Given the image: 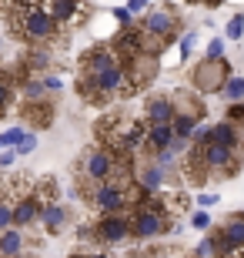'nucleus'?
Returning a JSON list of instances; mask_svg holds the SVG:
<instances>
[{
	"label": "nucleus",
	"instance_id": "f257e3e1",
	"mask_svg": "<svg viewBox=\"0 0 244 258\" xmlns=\"http://www.w3.org/2000/svg\"><path fill=\"white\" fill-rule=\"evenodd\" d=\"M4 20H7L10 34H14L20 44H27V47H47V44H54V40L60 37V24L44 10V4L17 10V14H10V17H4Z\"/></svg>",
	"mask_w": 244,
	"mask_h": 258
},
{
	"label": "nucleus",
	"instance_id": "f03ea898",
	"mask_svg": "<svg viewBox=\"0 0 244 258\" xmlns=\"http://www.w3.org/2000/svg\"><path fill=\"white\" fill-rule=\"evenodd\" d=\"M174 228H178V225H174L150 198L137 201V205L131 208V235L137 241H150V238H157V235H164V231H174Z\"/></svg>",
	"mask_w": 244,
	"mask_h": 258
},
{
	"label": "nucleus",
	"instance_id": "7ed1b4c3",
	"mask_svg": "<svg viewBox=\"0 0 244 258\" xmlns=\"http://www.w3.org/2000/svg\"><path fill=\"white\" fill-rule=\"evenodd\" d=\"M134 238L131 235V211L127 215H101L94 225V241L101 245H121V241Z\"/></svg>",
	"mask_w": 244,
	"mask_h": 258
},
{
	"label": "nucleus",
	"instance_id": "20e7f679",
	"mask_svg": "<svg viewBox=\"0 0 244 258\" xmlns=\"http://www.w3.org/2000/svg\"><path fill=\"white\" fill-rule=\"evenodd\" d=\"M174 14L171 10H150L147 17H144V24H141V30L147 34V40L150 44H157V47H164L171 37H174Z\"/></svg>",
	"mask_w": 244,
	"mask_h": 258
},
{
	"label": "nucleus",
	"instance_id": "39448f33",
	"mask_svg": "<svg viewBox=\"0 0 244 258\" xmlns=\"http://www.w3.org/2000/svg\"><path fill=\"white\" fill-rule=\"evenodd\" d=\"M40 211H44V198L37 195V188H30V191L20 195L17 205H14V225H17V228H30V225H37Z\"/></svg>",
	"mask_w": 244,
	"mask_h": 258
},
{
	"label": "nucleus",
	"instance_id": "423d86ee",
	"mask_svg": "<svg viewBox=\"0 0 244 258\" xmlns=\"http://www.w3.org/2000/svg\"><path fill=\"white\" fill-rule=\"evenodd\" d=\"M174 117H178V107H174L171 97H150L144 104V121L147 124H174Z\"/></svg>",
	"mask_w": 244,
	"mask_h": 258
},
{
	"label": "nucleus",
	"instance_id": "0eeeda50",
	"mask_svg": "<svg viewBox=\"0 0 244 258\" xmlns=\"http://www.w3.org/2000/svg\"><path fill=\"white\" fill-rule=\"evenodd\" d=\"M44 10H47L60 27H67L70 20L84 17V0H44Z\"/></svg>",
	"mask_w": 244,
	"mask_h": 258
},
{
	"label": "nucleus",
	"instance_id": "6e6552de",
	"mask_svg": "<svg viewBox=\"0 0 244 258\" xmlns=\"http://www.w3.org/2000/svg\"><path fill=\"white\" fill-rule=\"evenodd\" d=\"M174 141H178V134H174V127H171V124H150L147 127V148H144V154L157 158V154L168 151Z\"/></svg>",
	"mask_w": 244,
	"mask_h": 258
},
{
	"label": "nucleus",
	"instance_id": "1a4fd4ad",
	"mask_svg": "<svg viewBox=\"0 0 244 258\" xmlns=\"http://www.w3.org/2000/svg\"><path fill=\"white\" fill-rule=\"evenodd\" d=\"M197 87H201V91H221V87H224V64H221V60H207V64H201L197 67Z\"/></svg>",
	"mask_w": 244,
	"mask_h": 258
},
{
	"label": "nucleus",
	"instance_id": "9d476101",
	"mask_svg": "<svg viewBox=\"0 0 244 258\" xmlns=\"http://www.w3.org/2000/svg\"><path fill=\"white\" fill-rule=\"evenodd\" d=\"M24 248H27V238H24L20 228L0 231V258H17V255H24Z\"/></svg>",
	"mask_w": 244,
	"mask_h": 258
},
{
	"label": "nucleus",
	"instance_id": "9b49d317",
	"mask_svg": "<svg viewBox=\"0 0 244 258\" xmlns=\"http://www.w3.org/2000/svg\"><path fill=\"white\" fill-rule=\"evenodd\" d=\"M40 221H44V228L54 235V231H60L64 228V221H67V211H64V205H57V201H47L44 205V211H40Z\"/></svg>",
	"mask_w": 244,
	"mask_h": 258
},
{
	"label": "nucleus",
	"instance_id": "f8f14e48",
	"mask_svg": "<svg viewBox=\"0 0 244 258\" xmlns=\"http://www.w3.org/2000/svg\"><path fill=\"white\" fill-rule=\"evenodd\" d=\"M14 97H17V84H14V77L0 71V117H7V114H10V107H14Z\"/></svg>",
	"mask_w": 244,
	"mask_h": 258
},
{
	"label": "nucleus",
	"instance_id": "ddd939ff",
	"mask_svg": "<svg viewBox=\"0 0 244 258\" xmlns=\"http://www.w3.org/2000/svg\"><path fill=\"white\" fill-rule=\"evenodd\" d=\"M207 138H211L214 144H227V148H234V144H237V131H234V124H227V121L211 124V127H207Z\"/></svg>",
	"mask_w": 244,
	"mask_h": 258
},
{
	"label": "nucleus",
	"instance_id": "4468645a",
	"mask_svg": "<svg viewBox=\"0 0 244 258\" xmlns=\"http://www.w3.org/2000/svg\"><path fill=\"white\" fill-rule=\"evenodd\" d=\"M137 184H141L144 191H150V195H154V191L160 188V184H164V168H160V164L154 161V164L147 168V171L141 174V181H137Z\"/></svg>",
	"mask_w": 244,
	"mask_h": 258
},
{
	"label": "nucleus",
	"instance_id": "2eb2a0df",
	"mask_svg": "<svg viewBox=\"0 0 244 258\" xmlns=\"http://www.w3.org/2000/svg\"><path fill=\"white\" fill-rule=\"evenodd\" d=\"M171 127H174V134H178L181 141H188L191 134L197 131V114H178V117H174V124H171Z\"/></svg>",
	"mask_w": 244,
	"mask_h": 258
},
{
	"label": "nucleus",
	"instance_id": "dca6fc26",
	"mask_svg": "<svg viewBox=\"0 0 244 258\" xmlns=\"http://www.w3.org/2000/svg\"><path fill=\"white\" fill-rule=\"evenodd\" d=\"M221 91H224L227 101H241V97H244V77H227Z\"/></svg>",
	"mask_w": 244,
	"mask_h": 258
},
{
	"label": "nucleus",
	"instance_id": "f3484780",
	"mask_svg": "<svg viewBox=\"0 0 244 258\" xmlns=\"http://www.w3.org/2000/svg\"><path fill=\"white\" fill-rule=\"evenodd\" d=\"M227 37H234V40L244 37V14H234V17L227 20Z\"/></svg>",
	"mask_w": 244,
	"mask_h": 258
},
{
	"label": "nucleus",
	"instance_id": "a211bd4d",
	"mask_svg": "<svg viewBox=\"0 0 244 258\" xmlns=\"http://www.w3.org/2000/svg\"><path fill=\"white\" fill-rule=\"evenodd\" d=\"M24 138V127H10L0 134V148H17V141Z\"/></svg>",
	"mask_w": 244,
	"mask_h": 258
},
{
	"label": "nucleus",
	"instance_id": "6ab92c4d",
	"mask_svg": "<svg viewBox=\"0 0 244 258\" xmlns=\"http://www.w3.org/2000/svg\"><path fill=\"white\" fill-rule=\"evenodd\" d=\"M34 148H37V138H34V134H24L14 151H17V154H27V151H34Z\"/></svg>",
	"mask_w": 244,
	"mask_h": 258
},
{
	"label": "nucleus",
	"instance_id": "aec40b11",
	"mask_svg": "<svg viewBox=\"0 0 244 258\" xmlns=\"http://www.w3.org/2000/svg\"><path fill=\"white\" fill-rule=\"evenodd\" d=\"M221 54H224V44H221V40H211V47H207V60H221Z\"/></svg>",
	"mask_w": 244,
	"mask_h": 258
},
{
	"label": "nucleus",
	"instance_id": "412c9836",
	"mask_svg": "<svg viewBox=\"0 0 244 258\" xmlns=\"http://www.w3.org/2000/svg\"><path fill=\"white\" fill-rule=\"evenodd\" d=\"M191 225H194V228H197V231H204V228H207V225H211V218H207L204 211H197L194 218H191Z\"/></svg>",
	"mask_w": 244,
	"mask_h": 258
},
{
	"label": "nucleus",
	"instance_id": "4be33fe9",
	"mask_svg": "<svg viewBox=\"0 0 244 258\" xmlns=\"http://www.w3.org/2000/svg\"><path fill=\"white\" fill-rule=\"evenodd\" d=\"M191 47H194V34H188V37L181 40V57H184V60L191 57Z\"/></svg>",
	"mask_w": 244,
	"mask_h": 258
},
{
	"label": "nucleus",
	"instance_id": "5701e85b",
	"mask_svg": "<svg viewBox=\"0 0 244 258\" xmlns=\"http://www.w3.org/2000/svg\"><path fill=\"white\" fill-rule=\"evenodd\" d=\"M17 158H20L17 151H4V154H0V168H10V164L17 161Z\"/></svg>",
	"mask_w": 244,
	"mask_h": 258
},
{
	"label": "nucleus",
	"instance_id": "b1692460",
	"mask_svg": "<svg viewBox=\"0 0 244 258\" xmlns=\"http://www.w3.org/2000/svg\"><path fill=\"white\" fill-rule=\"evenodd\" d=\"M197 201H201L204 208H211V205H214V201H217V195H201V198H197Z\"/></svg>",
	"mask_w": 244,
	"mask_h": 258
},
{
	"label": "nucleus",
	"instance_id": "393cba45",
	"mask_svg": "<svg viewBox=\"0 0 244 258\" xmlns=\"http://www.w3.org/2000/svg\"><path fill=\"white\" fill-rule=\"evenodd\" d=\"M141 7H147V0H131V7H127V10L134 14V10H141Z\"/></svg>",
	"mask_w": 244,
	"mask_h": 258
},
{
	"label": "nucleus",
	"instance_id": "a878e982",
	"mask_svg": "<svg viewBox=\"0 0 244 258\" xmlns=\"http://www.w3.org/2000/svg\"><path fill=\"white\" fill-rule=\"evenodd\" d=\"M84 258H107V255H84Z\"/></svg>",
	"mask_w": 244,
	"mask_h": 258
},
{
	"label": "nucleus",
	"instance_id": "bb28decb",
	"mask_svg": "<svg viewBox=\"0 0 244 258\" xmlns=\"http://www.w3.org/2000/svg\"><path fill=\"white\" fill-rule=\"evenodd\" d=\"M17 258H27V255H17Z\"/></svg>",
	"mask_w": 244,
	"mask_h": 258
}]
</instances>
